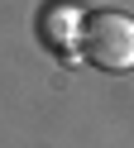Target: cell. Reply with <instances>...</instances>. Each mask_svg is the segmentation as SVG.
<instances>
[{"instance_id": "obj_2", "label": "cell", "mask_w": 134, "mask_h": 148, "mask_svg": "<svg viewBox=\"0 0 134 148\" xmlns=\"http://www.w3.org/2000/svg\"><path fill=\"white\" fill-rule=\"evenodd\" d=\"M82 24H86V14L72 0H48L38 10V38L57 58H82Z\"/></svg>"}, {"instance_id": "obj_1", "label": "cell", "mask_w": 134, "mask_h": 148, "mask_svg": "<svg viewBox=\"0 0 134 148\" xmlns=\"http://www.w3.org/2000/svg\"><path fill=\"white\" fill-rule=\"evenodd\" d=\"M82 62L101 72L134 67V14L124 10H91L82 24Z\"/></svg>"}]
</instances>
